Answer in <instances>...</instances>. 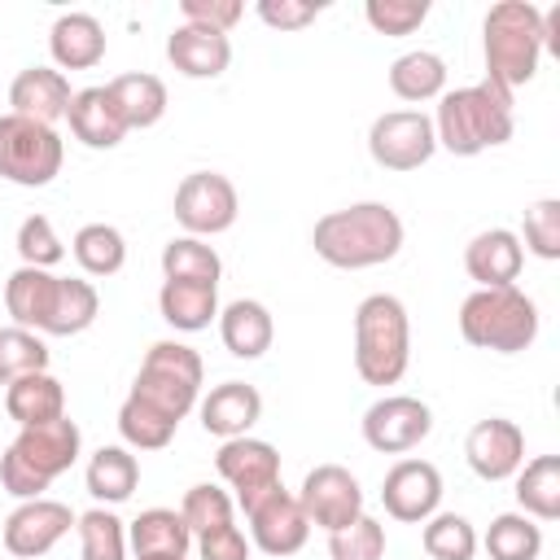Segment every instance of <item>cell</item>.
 Segmentation results:
<instances>
[{
    "mask_svg": "<svg viewBox=\"0 0 560 560\" xmlns=\"http://www.w3.org/2000/svg\"><path fill=\"white\" fill-rule=\"evenodd\" d=\"M48 52L57 70H92L105 57V26L92 13H61L48 31Z\"/></svg>",
    "mask_w": 560,
    "mask_h": 560,
    "instance_id": "25",
    "label": "cell"
},
{
    "mask_svg": "<svg viewBox=\"0 0 560 560\" xmlns=\"http://www.w3.org/2000/svg\"><path fill=\"white\" fill-rule=\"evenodd\" d=\"M201 354L184 341H153L144 350V363L136 372V385L131 394L140 402H149L153 411H162L166 420H184L192 407H197V394H201Z\"/></svg>",
    "mask_w": 560,
    "mask_h": 560,
    "instance_id": "7",
    "label": "cell"
},
{
    "mask_svg": "<svg viewBox=\"0 0 560 560\" xmlns=\"http://www.w3.org/2000/svg\"><path fill=\"white\" fill-rule=\"evenodd\" d=\"M477 542H486L490 560H538V551H542V525L529 521L525 512H499L490 521L486 538H477Z\"/></svg>",
    "mask_w": 560,
    "mask_h": 560,
    "instance_id": "35",
    "label": "cell"
},
{
    "mask_svg": "<svg viewBox=\"0 0 560 560\" xmlns=\"http://www.w3.org/2000/svg\"><path fill=\"white\" fill-rule=\"evenodd\" d=\"M70 249H74V262L83 267V276H96V280L118 276L127 262V241L114 223H83L74 232Z\"/></svg>",
    "mask_w": 560,
    "mask_h": 560,
    "instance_id": "34",
    "label": "cell"
},
{
    "mask_svg": "<svg viewBox=\"0 0 560 560\" xmlns=\"http://www.w3.org/2000/svg\"><path fill=\"white\" fill-rule=\"evenodd\" d=\"M66 122H70L74 140L88 144V149H118L122 136H127V122H122V114H118V105L109 101L105 88H79L70 96Z\"/></svg>",
    "mask_w": 560,
    "mask_h": 560,
    "instance_id": "22",
    "label": "cell"
},
{
    "mask_svg": "<svg viewBox=\"0 0 560 560\" xmlns=\"http://www.w3.org/2000/svg\"><path fill=\"white\" fill-rule=\"evenodd\" d=\"M175 420H166L162 411H153L149 402H140L136 394H127L122 398V407H118V433H122V442L127 446H136V451H162L171 438H175Z\"/></svg>",
    "mask_w": 560,
    "mask_h": 560,
    "instance_id": "38",
    "label": "cell"
},
{
    "mask_svg": "<svg viewBox=\"0 0 560 560\" xmlns=\"http://www.w3.org/2000/svg\"><path fill=\"white\" fill-rule=\"evenodd\" d=\"M79 446H83V433H79V424L70 416L48 420V424L18 429V438L0 455V486L13 499H22V503L26 499H44V490L66 468H74Z\"/></svg>",
    "mask_w": 560,
    "mask_h": 560,
    "instance_id": "3",
    "label": "cell"
},
{
    "mask_svg": "<svg viewBox=\"0 0 560 560\" xmlns=\"http://www.w3.org/2000/svg\"><path fill=\"white\" fill-rule=\"evenodd\" d=\"M232 508H236V499H232L228 490H219V486L201 481V486H192V490L184 494V503H179V516H184L188 534L197 538V534H206V529H219V525H228V521H232Z\"/></svg>",
    "mask_w": 560,
    "mask_h": 560,
    "instance_id": "42",
    "label": "cell"
},
{
    "mask_svg": "<svg viewBox=\"0 0 560 560\" xmlns=\"http://www.w3.org/2000/svg\"><path fill=\"white\" fill-rule=\"evenodd\" d=\"M83 481H88V494L92 499H101V503H127L136 494V486H140V464H136V455L127 446H101V451H92Z\"/></svg>",
    "mask_w": 560,
    "mask_h": 560,
    "instance_id": "30",
    "label": "cell"
},
{
    "mask_svg": "<svg viewBox=\"0 0 560 560\" xmlns=\"http://www.w3.org/2000/svg\"><path fill=\"white\" fill-rule=\"evenodd\" d=\"M298 503L306 512L311 525H319L324 534L350 525L363 516V490H359V477L341 464H315L306 477H302V490H298Z\"/></svg>",
    "mask_w": 560,
    "mask_h": 560,
    "instance_id": "12",
    "label": "cell"
},
{
    "mask_svg": "<svg viewBox=\"0 0 560 560\" xmlns=\"http://www.w3.org/2000/svg\"><path fill=\"white\" fill-rule=\"evenodd\" d=\"M109 101L118 105L127 131H144L153 122H162L166 114V83L158 74H144V70H131V74H118L105 83Z\"/></svg>",
    "mask_w": 560,
    "mask_h": 560,
    "instance_id": "29",
    "label": "cell"
},
{
    "mask_svg": "<svg viewBox=\"0 0 560 560\" xmlns=\"http://www.w3.org/2000/svg\"><path fill=\"white\" fill-rule=\"evenodd\" d=\"M411 363V319L394 293H368L354 306V372L363 385H398Z\"/></svg>",
    "mask_w": 560,
    "mask_h": 560,
    "instance_id": "5",
    "label": "cell"
},
{
    "mask_svg": "<svg viewBox=\"0 0 560 560\" xmlns=\"http://www.w3.org/2000/svg\"><path fill=\"white\" fill-rule=\"evenodd\" d=\"M214 468L236 490V503L241 508H249L258 494H267V490L280 486V451L271 442H262V438H249V433L223 442L219 455H214Z\"/></svg>",
    "mask_w": 560,
    "mask_h": 560,
    "instance_id": "15",
    "label": "cell"
},
{
    "mask_svg": "<svg viewBox=\"0 0 560 560\" xmlns=\"http://www.w3.org/2000/svg\"><path fill=\"white\" fill-rule=\"evenodd\" d=\"M179 18L192 22V26H206V31H232L241 18H245V4L241 0H179Z\"/></svg>",
    "mask_w": 560,
    "mask_h": 560,
    "instance_id": "46",
    "label": "cell"
},
{
    "mask_svg": "<svg viewBox=\"0 0 560 560\" xmlns=\"http://www.w3.org/2000/svg\"><path fill=\"white\" fill-rule=\"evenodd\" d=\"M166 61L184 79H219L232 66V39L223 31H206V26L179 22L166 35Z\"/></svg>",
    "mask_w": 560,
    "mask_h": 560,
    "instance_id": "19",
    "label": "cell"
},
{
    "mask_svg": "<svg viewBox=\"0 0 560 560\" xmlns=\"http://www.w3.org/2000/svg\"><path fill=\"white\" fill-rule=\"evenodd\" d=\"M429 433H433V411L411 394H385L363 411V442L381 455L416 451Z\"/></svg>",
    "mask_w": 560,
    "mask_h": 560,
    "instance_id": "11",
    "label": "cell"
},
{
    "mask_svg": "<svg viewBox=\"0 0 560 560\" xmlns=\"http://www.w3.org/2000/svg\"><path fill=\"white\" fill-rule=\"evenodd\" d=\"M516 503L529 521L560 516V455H534L516 468Z\"/></svg>",
    "mask_w": 560,
    "mask_h": 560,
    "instance_id": "31",
    "label": "cell"
},
{
    "mask_svg": "<svg viewBox=\"0 0 560 560\" xmlns=\"http://www.w3.org/2000/svg\"><path fill=\"white\" fill-rule=\"evenodd\" d=\"M254 13L271 31H302V26H311L324 13V4H311V0H258Z\"/></svg>",
    "mask_w": 560,
    "mask_h": 560,
    "instance_id": "47",
    "label": "cell"
},
{
    "mask_svg": "<svg viewBox=\"0 0 560 560\" xmlns=\"http://www.w3.org/2000/svg\"><path fill=\"white\" fill-rule=\"evenodd\" d=\"M48 372V346L31 328H0V385H13L18 376Z\"/></svg>",
    "mask_w": 560,
    "mask_h": 560,
    "instance_id": "40",
    "label": "cell"
},
{
    "mask_svg": "<svg viewBox=\"0 0 560 560\" xmlns=\"http://www.w3.org/2000/svg\"><path fill=\"white\" fill-rule=\"evenodd\" d=\"M363 18H368V26H372L376 35L398 39V35H411V31L424 26L429 0H368V4H363Z\"/></svg>",
    "mask_w": 560,
    "mask_h": 560,
    "instance_id": "45",
    "label": "cell"
},
{
    "mask_svg": "<svg viewBox=\"0 0 560 560\" xmlns=\"http://www.w3.org/2000/svg\"><path fill=\"white\" fill-rule=\"evenodd\" d=\"M459 332L477 350L494 354H521L538 337V306L525 289L503 284V289H477L459 306Z\"/></svg>",
    "mask_w": 560,
    "mask_h": 560,
    "instance_id": "6",
    "label": "cell"
},
{
    "mask_svg": "<svg viewBox=\"0 0 560 560\" xmlns=\"http://www.w3.org/2000/svg\"><path fill=\"white\" fill-rule=\"evenodd\" d=\"M368 153L385 171H420L438 153L433 118L420 109H389L368 127Z\"/></svg>",
    "mask_w": 560,
    "mask_h": 560,
    "instance_id": "10",
    "label": "cell"
},
{
    "mask_svg": "<svg viewBox=\"0 0 560 560\" xmlns=\"http://www.w3.org/2000/svg\"><path fill=\"white\" fill-rule=\"evenodd\" d=\"M70 96H74V92H70V79H66L57 66H26V70H18V79L9 83V105H13L9 114L52 127L57 118H66Z\"/></svg>",
    "mask_w": 560,
    "mask_h": 560,
    "instance_id": "18",
    "label": "cell"
},
{
    "mask_svg": "<svg viewBox=\"0 0 560 560\" xmlns=\"http://www.w3.org/2000/svg\"><path fill=\"white\" fill-rule=\"evenodd\" d=\"M219 337H223L232 359H262L271 350V337H276L271 311L258 298H236L219 311Z\"/></svg>",
    "mask_w": 560,
    "mask_h": 560,
    "instance_id": "24",
    "label": "cell"
},
{
    "mask_svg": "<svg viewBox=\"0 0 560 560\" xmlns=\"http://www.w3.org/2000/svg\"><path fill=\"white\" fill-rule=\"evenodd\" d=\"M389 92L398 101H433L446 92V61L429 48H416V52H402L394 66H389Z\"/></svg>",
    "mask_w": 560,
    "mask_h": 560,
    "instance_id": "33",
    "label": "cell"
},
{
    "mask_svg": "<svg viewBox=\"0 0 560 560\" xmlns=\"http://www.w3.org/2000/svg\"><path fill=\"white\" fill-rule=\"evenodd\" d=\"M4 411H9V420H18V429L61 420L66 416V389L52 372L18 376L13 385H4Z\"/></svg>",
    "mask_w": 560,
    "mask_h": 560,
    "instance_id": "28",
    "label": "cell"
},
{
    "mask_svg": "<svg viewBox=\"0 0 560 560\" xmlns=\"http://www.w3.org/2000/svg\"><path fill=\"white\" fill-rule=\"evenodd\" d=\"M197 411H201V429H206V433L232 442V438H245V433L258 424V416H262V394H258L254 385H245V381H223V385H214V389L201 398Z\"/></svg>",
    "mask_w": 560,
    "mask_h": 560,
    "instance_id": "21",
    "label": "cell"
},
{
    "mask_svg": "<svg viewBox=\"0 0 560 560\" xmlns=\"http://www.w3.org/2000/svg\"><path fill=\"white\" fill-rule=\"evenodd\" d=\"M57 280L61 276H52L44 267H18L4 280V306H9L18 328H31V332L44 337V324H48L52 302H57Z\"/></svg>",
    "mask_w": 560,
    "mask_h": 560,
    "instance_id": "26",
    "label": "cell"
},
{
    "mask_svg": "<svg viewBox=\"0 0 560 560\" xmlns=\"http://www.w3.org/2000/svg\"><path fill=\"white\" fill-rule=\"evenodd\" d=\"M311 245L328 267H341V271L381 267L402 249V219L385 201H354V206L328 210L315 223Z\"/></svg>",
    "mask_w": 560,
    "mask_h": 560,
    "instance_id": "1",
    "label": "cell"
},
{
    "mask_svg": "<svg viewBox=\"0 0 560 560\" xmlns=\"http://www.w3.org/2000/svg\"><path fill=\"white\" fill-rule=\"evenodd\" d=\"M512 131H516L512 92H503L490 79L438 96L433 136H438V149L455 158H477L486 149H499L512 140Z\"/></svg>",
    "mask_w": 560,
    "mask_h": 560,
    "instance_id": "2",
    "label": "cell"
},
{
    "mask_svg": "<svg viewBox=\"0 0 560 560\" xmlns=\"http://www.w3.org/2000/svg\"><path fill=\"white\" fill-rule=\"evenodd\" d=\"M74 529H79L83 560H127V529L109 508H92L74 516Z\"/></svg>",
    "mask_w": 560,
    "mask_h": 560,
    "instance_id": "39",
    "label": "cell"
},
{
    "mask_svg": "<svg viewBox=\"0 0 560 560\" xmlns=\"http://www.w3.org/2000/svg\"><path fill=\"white\" fill-rule=\"evenodd\" d=\"M464 459L481 481H508L525 464V433L516 420L486 416L464 438Z\"/></svg>",
    "mask_w": 560,
    "mask_h": 560,
    "instance_id": "17",
    "label": "cell"
},
{
    "mask_svg": "<svg viewBox=\"0 0 560 560\" xmlns=\"http://www.w3.org/2000/svg\"><path fill=\"white\" fill-rule=\"evenodd\" d=\"M101 315V298H96V284L83 280V276H61L57 280V302H52V315L44 324V337H79L96 324Z\"/></svg>",
    "mask_w": 560,
    "mask_h": 560,
    "instance_id": "32",
    "label": "cell"
},
{
    "mask_svg": "<svg viewBox=\"0 0 560 560\" xmlns=\"http://www.w3.org/2000/svg\"><path fill=\"white\" fill-rule=\"evenodd\" d=\"M162 276L166 280H197V284H219L223 262L214 254V245H206L201 236H175L162 249Z\"/></svg>",
    "mask_w": 560,
    "mask_h": 560,
    "instance_id": "36",
    "label": "cell"
},
{
    "mask_svg": "<svg viewBox=\"0 0 560 560\" xmlns=\"http://www.w3.org/2000/svg\"><path fill=\"white\" fill-rule=\"evenodd\" d=\"M521 267H525V249H521V236L508 228H486L464 249V271L477 280V289L516 284Z\"/></svg>",
    "mask_w": 560,
    "mask_h": 560,
    "instance_id": "20",
    "label": "cell"
},
{
    "mask_svg": "<svg viewBox=\"0 0 560 560\" xmlns=\"http://www.w3.org/2000/svg\"><path fill=\"white\" fill-rule=\"evenodd\" d=\"M420 542H424V551L433 560H472L477 547H481L472 521L459 516V512H433L424 521V529H420Z\"/></svg>",
    "mask_w": 560,
    "mask_h": 560,
    "instance_id": "37",
    "label": "cell"
},
{
    "mask_svg": "<svg viewBox=\"0 0 560 560\" xmlns=\"http://www.w3.org/2000/svg\"><path fill=\"white\" fill-rule=\"evenodd\" d=\"M486 79L503 92L525 88L542 61V9L529 0H499L481 22Z\"/></svg>",
    "mask_w": 560,
    "mask_h": 560,
    "instance_id": "4",
    "label": "cell"
},
{
    "mask_svg": "<svg viewBox=\"0 0 560 560\" xmlns=\"http://www.w3.org/2000/svg\"><path fill=\"white\" fill-rule=\"evenodd\" d=\"M74 525V512L57 499H26L18 503L9 516H4V529H0V542L9 556L18 560H35V556H48Z\"/></svg>",
    "mask_w": 560,
    "mask_h": 560,
    "instance_id": "14",
    "label": "cell"
},
{
    "mask_svg": "<svg viewBox=\"0 0 560 560\" xmlns=\"http://www.w3.org/2000/svg\"><path fill=\"white\" fill-rule=\"evenodd\" d=\"M197 556L201 560H249L254 556V542L241 534V525H219V529H206L197 534Z\"/></svg>",
    "mask_w": 560,
    "mask_h": 560,
    "instance_id": "48",
    "label": "cell"
},
{
    "mask_svg": "<svg viewBox=\"0 0 560 560\" xmlns=\"http://www.w3.org/2000/svg\"><path fill=\"white\" fill-rule=\"evenodd\" d=\"M158 311L175 332H201L219 319V284L197 280H162Z\"/></svg>",
    "mask_w": 560,
    "mask_h": 560,
    "instance_id": "27",
    "label": "cell"
},
{
    "mask_svg": "<svg viewBox=\"0 0 560 560\" xmlns=\"http://www.w3.org/2000/svg\"><path fill=\"white\" fill-rule=\"evenodd\" d=\"M381 503L402 525H424L442 503V472L429 459H398L381 481Z\"/></svg>",
    "mask_w": 560,
    "mask_h": 560,
    "instance_id": "16",
    "label": "cell"
},
{
    "mask_svg": "<svg viewBox=\"0 0 560 560\" xmlns=\"http://www.w3.org/2000/svg\"><path fill=\"white\" fill-rule=\"evenodd\" d=\"M521 236L534 258L542 262H556L560 258V201L556 197H542L534 206H525V223H521Z\"/></svg>",
    "mask_w": 560,
    "mask_h": 560,
    "instance_id": "44",
    "label": "cell"
},
{
    "mask_svg": "<svg viewBox=\"0 0 560 560\" xmlns=\"http://www.w3.org/2000/svg\"><path fill=\"white\" fill-rule=\"evenodd\" d=\"M61 162H66V144L57 127L0 114V179L18 188H44L61 175Z\"/></svg>",
    "mask_w": 560,
    "mask_h": 560,
    "instance_id": "8",
    "label": "cell"
},
{
    "mask_svg": "<svg viewBox=\"0 0 560 560\" xmlns=\"http://www.w3.org/2000/svg\"><path fill=\"white\" fill-rule=\"evenodd\" d=\"M241 197L232 188L228 175L219 171H192L179 179L175 188V223L184 228V236H219L236 223Z\"/></svg>",
    "mask_w": 560,
    "mask_h": 560,
    "instance_id": "9",
    "label": "cell"
},
{
    "mask_svg": "<svg viewBox=\"0 0 560 560\" xmlns=\"http://www.w3.org/2000/svg\"><path fill=\"white\" fill-rule=\"evenodd\" d=\"M127 547L136 560H188L192 534L175 508H144L127 529Z\"/></svg>",
    "mask_w": 560,
    "mask_h": 560,
    "instance_id": "23",
    "label": "cell"
},
{
    "mask_svg": "<svg viewBox=\"0 0 560 560\" xmlns=\"http://www.w3.org/2000/svg\"><path fill=\"white\" fill-rule=\"evenodd\" d=\"M18 258H22V267H57L61 258H66V245H61V236H57V228H52V219L48 214H26L22 223H18Z\"/></svg>",
    "mask_w": 560,
    "mask_h": 560,
    "instance_id": "41",
    "label": "cell"
},
{
    "mask_svg": "<svg viewBox=\"0 0 560 560\" xmlns=\"http://www.w3.org/2000/svg\"><path fill=\"white\" fill-rule=\"evenodd\" d=\"M245 516H249V542H254L262 556H293V551H302L306 538H311V521H306L298 494H289L284 486L258 494V499L245 508Z\"/></svg>",
    "mask_w": 560,
    "mask_h": 560,
    "instance_id": "13",
    "label": "cell"
},
{
    "mask_svg": "<svg viewBox=\"0 0 560 560\" xmlns=\"http://www.w3.org/2000/svg\"><path fill=\"white\" fill-rule=\"evenodd\" d=\"M328 556L332 560H385V525L363 512L359 521L328 534Z\"/></svg>",
    "mask_w": 560,
    "mask_h": 560,
    "instance_id": "43",
    "label": "cell"
}]
</instances>
